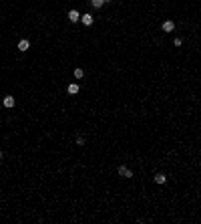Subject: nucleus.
I'll list each match as a JSON object with an SVG mask.
<instances>
[{
  "mask_svg": "<svg viewBox=\"0 0 201 224\" xmlns=\"http://www.w3.org/2000/svg\"><path fill=\"white\" fill-rule=\"evenodd\" d=\"M161 28H163L165 33H171V30L175 28V22H173V20H165V22L161 24Z\"/></svg>",
  "mask_w": 201,
  "mask_h": 224,
  "instance_id": "nucleus-2",
  "label": "nucleus"
},
{
  "mask_svg": "<svg viewBox=\"0 0 201 224\" xmlns=\"http://www.w3.org/2000/svg\"><path fill=\"white\" fill-rule=\"evenodd\" d=\"M68 93H70V95H77L78 93V85L77 83H70V85H68Z\"/></svg>",
  "mask_w": 201,
  "mask_h": 224,
  "instance_id": "nucleus-7",
  "label": "nucleus"
},
{
  "mask_svg": "<svg viewBox=\"0 0 201 224\" xmlns=\"http://www.w3.org/2000/svg\"><path fill=\"white\" fill-rule=\"evenodd\" d=\"M78 18H80V14H78L77 10H70V12H68V20H70V22H77Z\"/></svg>",
  "mask_w": 201,
  "mask_h": 224,
  "instance_id": "nucleus-5",
  "label": "nucleus"
},
{
  "mask_svg": "<svg viewBox=\"0 0 201 224\" xmlns=\"http://www.w3.org/2000/svg\"><path fill=\"white\" fill-rule=\"evenodd\" d=\"M2 103H4V107H8V109H10V107H14V97L6 95V97L2 99Z\"/></svg>",
  "mask_w": 201,
  "mask_h": 224,
  "instance_id": "nucleus-4",
  "label": "nucleus"
},
{
  "mask_svg": "<svg viewBox=\"0 0 201 224\" xmlns=\"http://www.w3.org/2000/svg\"><path fill=\"white\" fill-rule=\"evenodd\" d=\"M0 157H2V152H0Z\"/></svg>",
  "mask_w": 201,
  "mask_h": 224,
  "instance_id": "nucleus-12",
  "label": "nucleus"
},
{
  "mask_svg": "<svg viewBox=\"0 0 201 224\" xmlns=\"http://www.w3.org/2000/svg\"><path fill=\"white\" fill-rule=\"evenodd\" d=\"M155 182H157V184H165V182H167V176H165V174H157Z\"/></svg>",
  "mask_w": 201,
  "mask_h": 224,
  "instance_id": "nucleus-8",
  "label": "nucleus"
},
{
  "mask_svg": "<svg viewBox=\"0 0 201 224\" xmlns=\"http://www.w3.org/2000/svg\"><path fill=\"white\" fill-rule=\"evenodd\" d=\"M119 176H123V178H133V172L127 168V166H121V168H119Z\"/></svg>",
  "mask_w": 201,
  "mask_h": 224,
  "instance_id": "nucleus-1",
  "label": "nucleus"
},
{
  "mask_svg": "<svg viewBox=\"0 0 201 224\" xmlns=\"http://www.w3.org/2000/svg\"><path fill=\"white\" fill-rule=\"evenodd\" d=\"M80 20H83V24H85V26H90V24H93V14H83V16H80Z\"/></svg>",
  "mask_w": 201,
  "mask_h": 224,
  "instance_id": "nucleus-3",
  "label": "nucleus"
},
{
  "mask_svg": "<svg viewBox=\"0 0 201 224\" xmlns=\"http://www.w3.org/2000/svg\"><path fill=\"white\" fill-rule=\"evenodd\" d=\"M28 46H30V43H28L26 38H22V41L18 43V49H20V51H28Z\"/></svg>",
  "mask_w": 201,
  "mask_h": 224,
  "instance_id": "nucleus-6",
  "label": "nucleus"
},
{
  "mask_svg": "<svg viewBox=\"0 0 201 224\" xmlns=\"http://www.w3.org/2000/svg\"><path fill=\"white\" fill-rule=\"evenodd\" d=\"M75 77L83 79V77H85V71H83V69H75Z\"/></svg>",
  "mask_w": 201,
  "mask_h": 224,
  "instance_id": "nucleus-10",
  "label": "nucleus"
},
{
  "mask_svg": "<svg viewBox=\"0 0 201 224\" xmlns=\"http://www.w3.org/2000/svg\"><path fill=\"white\" fill-rule=\"evenodd\" d=\"M77 144H78V146H85V137H80V135H78V137H77Z\"/></svg>",
  "mask_w": 201,
  "mask_h": 224,
  "instance_id": "nucleus-11",
  "label": "nucleus"
},
{
  "mask_svg": "<svg viewBox=\"0 0 201 224\" xmlns=\"http://www.w3.org/2000/svg\"><path fill=\"white\" fill-rule=\"evenodd\" d=\"M90 4H93L95 8H100V6L105 4V0H90Z\"/></svg>",
  "mask_w": 201,
  "mask_h": 224,
  "instance_id": "nucleus-9",
  "label": "nucleus"
}]
</instances>
